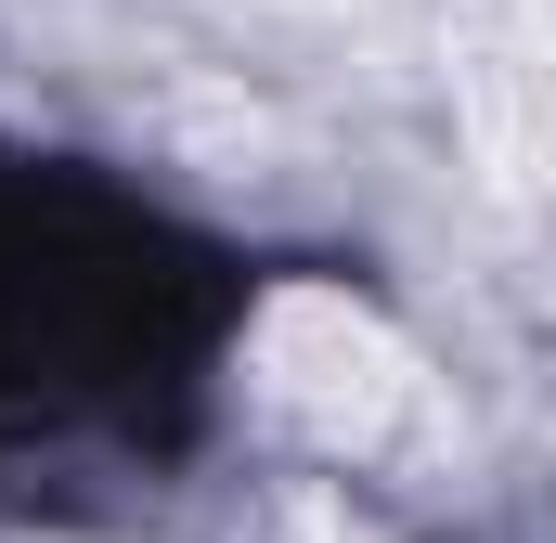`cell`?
<instances>
[{
  "label": "cell",
  "instance_id": "obj_1",
  "mask_svg": "<svg viewBox=\"0 0 556 543\" xmlns=\"http://www.w3.org/2000/svg\"><path fill=\"white\" fill-rule=\"evenodd\" d=\"M247 376H260V402L311 440V453H376V440H402L427 402L415 350L363 311V298H337V285H285L273 311H260V337H247Z\"/></svg>",
  "mask_w": 556,
  "mask_h": 543
},
{
  "label": "cell",
  "instance_id": "obj_2",
  "mask_svg": "<svg viewBox=\"0 0 556 543\" xmlns=\"http://www.w3.org/2000/svg\"><path fill=\"white\" fill-rule=\"evenodd\" d=\"M453 117L479 142L492 194H531V168H544V13H531V0H492V13L466 26V52H453Z\"/></svg>",
  "mask_w": 556,
  "mask_h": 543
}]
</instances>
